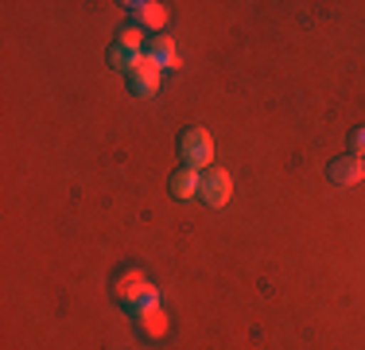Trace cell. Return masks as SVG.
Instances as JSON below:
<instances>
[{
  "instance_id": "cell-6",
  "label": "cell",
  "mask_w": 365,
  "mask_h": 350,
  "mask_svg": "<svg viewBox=\"0 0 365 350\" xmlns=\"http://www.w3.org/2000/svg\"><path fill=\"white\" fill-rule=\"evenodd\" d=\"M160 78H163V70L144 59V63L128 74V94H136V98H155V94H160Z\"/></svg>"
},
{
  "instance_id": "cell-8",
  "label": "cell",
  "mask_w": 365,
  "mask_h": 350,
  "mask_svg": "<svg viewBox=\"0 0 365 350\" xmlns=\"http://www.w3.org/2000/svg\"><path fill=\"white\" fill-rule=\"evenodd\" d=\"M136 331H140L144 339H163L168 335V311L155 304V308H144L136 311Z\"/></svg>"
},
{
  "instance_id": "cell-3",
  "label": "cell",
  "mask_w": 365,
  "mask_h": 350,
  "mask_svg": "<svg viewBox=\"0 0 365 350\" xmlns=\"http://www.w3.org/2000/svg\"><path fill=\"white\" fill-rule=\"evenodd\" d=\"M230 195H233V179H230V171L225 168H206L202 171V179H198V199H202L206 206H225L230 203Z\"/></svg>"
},
{
  "instance_id": "cell-5",
  "label": "cell",
  "mask_w": 365,
  "mask_h": 350,
  "mask_svg": "<svg viewBox=\"0 0 365 350\" xmlns=\"http://www.w3.org/2000/svg\"><path fill=\"white\" fill-rule=\"evenodd\" d=\"M327 175H330V183H338V187H354V183L365 179V160L354 156V152L334 156V160L327 164Z\"/></svg>"
},
{
  "instance_id": "cell-11",
  "label": "cell",
  "mask_w": 365,
  "mask_h": 350,
  "mask_svg": "<svg viewBox=\"0 0 365 350\" xmlns=\"http://www.w3.org/2000/svg\"><path fill=\"white\" fill-rule=\"evenodd\" d=\"M350 152H354V156H361V160H365V125H361V129H354V133H350Z\"/></svg>"
},
{
  "instance_id": "cell-4",
  "label": "cell",
  "mask_w": 365,
  "mask_h": 350,
  "mask_svg": "<svg viewBox=\"0 0 365 350\" xmlns=\"http://www.w3.org/2000/svg\"><path fill=\"white\" fill-rule=\"evenodd\" d=\"M128 16H133V24L140 31H163L168 28V8L160 4V0H133V4H125Z\"/></svg>"
},
{
  "instance_id": "cell-7",
  "label": "cell",
  "mask_w": 365,
  "mask_h": 350,
  "mask_svg": "<svg viewBox=\"0 0 365 350\" xmlns=\"http://www.w3.org/2000/svg\"><path fill=\"white\" fill-rule=\"evenodd\" d=\"M144 59H148V63H155L160 70H171V66H179L175 39H168V35H152V39L144 43Z\"/></svg>"
},
{
  "instance_id": "cell-2",
  "label": "cell",
  "mask_w": 365,
  "mask_h": 350,
  "mask_svg": "<svg viewBox=\"0 0 365 350\" xmlns=\"http://www.w3.org/2000/svg\"><path fill=\"white\" fill-rule=\"evenodd\" d=\"M179 160H182V168H195V171L214 168V136H210V129H202V125L182 129L179 133Z\"/></svg>"
},
{
  "instance_id": "cell-10",
  "label": "cell",
  "mask_w": 365,
  "mask_h": 350,
  "mask_svg": "<svg viewBox=\"0 0 365 350\" xmlns=\"http://www.w3.org/2000/svg\"><path fill=\"white\" fill-rule=\"evenodd\" d=\"M198 179H202V171H195V168L171 171V195L175 199H198Z\"/></svg>"
},
{
  "instance_id": "cell-1",
  "label": "cell",
  "mask_w": 365,
  "mask_h": 350,
  "mask_svg": "<svg viewBox=\"0 0 365 350\" xmlns=\"http://www.w3.org/2000/svg\"><path fill=\"white\" fill-rule=\"evenodd\" d=\"M113 296H117L120 308L133 311V315L160 304V292H155V284L140 273V269H128V273H120L117 280H113Z\"/></svg>"
},
{
  "instance_id": "cell-9",
  "label": "cell",
  "mask_w": 365,
  "mask_h": 350,
  "mask_svg": "<svg viewBox=\"0 0 365 350\" xmlns=\"http://www.w3.org/2000/svg\"><path fill=\"white\" fill-rule=\"evenodd\" d=\"M106 59H109V66H113V70H120V74L128 78L136 66L144 63V51H136V47H125V43H113Z\"/></svg>"
}]
</instances>
